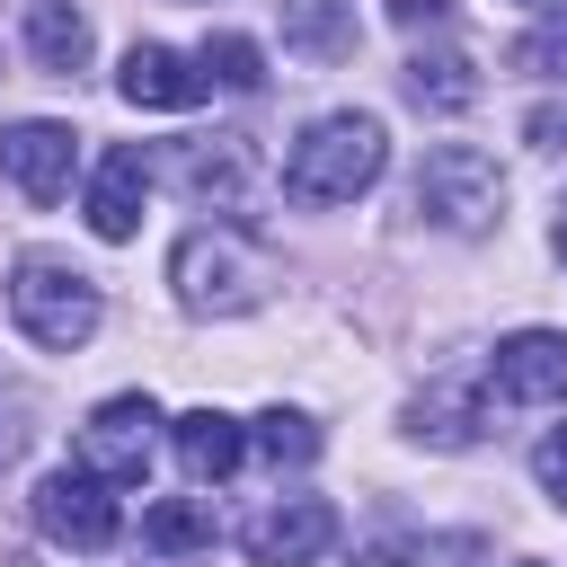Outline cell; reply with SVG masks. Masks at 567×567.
I'll return each instance as SVG.
<instances>
[{
    "mask_svg": "<svg viewBox=\"0 0 567 567\" xmlns=\"http://www.w3.org/2000/svg\"><path fill=\"white\" fill-rule=\"evenodd\" d=\"M168 284H177V301L195 319H239V310H257L275 292V257L239 221H204V230H186L168 248Z\"/></svg>",
    "mask_w": 567,
    "mask_h": 567,
    "instance_id": "cell-1",
    "label": "cell"
},
{
    "mask_svg": "<svg viewBox=\"0 0 567 567\" xmlns=\"http://www.w3.org/2000/svg\"><path fill=\"white\" fill-rule=\"evenodd\" d=\"M381 168H390L381 115H319V124L292 142V159H284V195H292V204H354Z\"/></svg>",
    "mask_w": 567,
    "mask_h": 567,
    "instance_id": "cell-2",
    "label": "cell"
},
{
    "mask_svg": "<svg viewBox=\"0 0 567 567\" xmlns=\"http://www.w3.org/2000/svg\"><path fill=\"white\" fill-rule=\"evenodd\" d=\"M9 319H18L44 354H71V346L97 337L106 301H97V284H89L80 266H62V257H18V266H9Z\"/></svg>",
    "mask_w": 567,
    "mask_h": 567,
    "instance_id": "cell-3",
    "label": "cell"
},
{
    "mask_svg": "<svg viewBox=\"0 0 567 567\" xmlns=\"http://www.w3.org/2000/svg\"><path fill=\"white\" fill-rule=\"evenodd\" d=\"M416 213L434 221V230H487L496 213H505V177H496V159L478 151V142H443V151H425V168H416Z\"/></svg>",
    "mask_w": 567,
    "mask_h": 567,
    "instance_id": "cell-4",
    "label": "cell"
},
{
    "mask_svg": "<svg viewBox=\"0 0 567 567\" xmlns=\"http://www.w3.org/2000/svg\"><path fill=\"white\" fill-rule=\"evenodd\" d=\"M35 523H44V540H62V549H106V540L124 532L115 478H97V470H53V478H35Z\"/></svg>",
    "mask_w": 567,
    "mask_h": 567,
    "instance_id": "cell-5",
    "label": "cell"
},
{
    "mask_svg": "<svg viewBox=\"0 0 567 567\" xmlns=\"http://www.w3.org/2000/svg\"><path fill=\"white\" fill-rule=\"evenodd\" d=\"M151 443H159V408L124 390V399L89 408V425H80V470H97V478L133 487V478L151 470Z\"/></svg>",
    "mask_w": 567,
    "mask_h": 567,
    "instance_id": "cell-6",
    "label": "cell"
},
{
    "mask_svg": "<svg viewBox=\"0 0 567 567\" xmlns=\"http://www.w3.org/2000/svg\"><path fill=\"white\" fill-rule=\"evenodd\" d=\"M71 168H80V133L53 124V115H27L0 133V177L27 195V204H62L71 195Z\"/></svg>",
    "mask_w": 567,
    "mask_h": 567,
    "instance_id": "cell-7",
    "label": "cell"
},
{
    "mask_svg": "<svg viewBox=\"0 0 567 567\" xmlns=\"http://www.w3.org/2000/svg\"><path fill=\"white\" fill-rule=\"evenodd\" d=\"M328 540H337V505H328V496H275V505L248 514V532H239V549H248L257 567H310Z\"/></svg>",
    "mask_w": 567,
    "mask_h": 567,
    "instance_id": "cell-8",
    "label": "cell"
},
{
    "mask_svg": "<svg viewBox=\"0 0 567 567\" xmlns=\"http://www.w3.org/2000/svg\"><path fill=\"white\" fill-rule=\"evenodd\" d=\"M496 399L514 408H558L567 399V337L558 328H523L496 346Z\"/></svg>",
    "mask_w": 567,
    "mask_h": 567,
    "instance_id": "cell-9",
    "label": "cell"
},
{
    "mask_svg": "<svg viewBox=\"0 0 567 567\" xmlns=\"http://www.w3.org/2000/svg\"><path fill=\"white\" fill-rule=\"evenodd\" d=\"M142 195H151V159H142L133 142L106 151L97 177H89V230H97V239H133V230H142Z\"/></svg>",
    "mask_w": 567,
    "mask_h": 567,
    "instance_id": "cell-10",
    "label": "cell"
},
{
    "mask_svg": "<svg viewBox=\"0 0 567 567\" xmlns=\"http://www.w3.org/2000/svg\"><path fill=\"white\" fill-rule=\"evenodd\" d=\"M115 89H124L133 106H195V97L213 89V71L186 62V53H168V44H133L124 71H115Z\"/></svg>",
    "mask_w": 567,
    "mask_h": 567,
    "instance_id": "cell-11",
    "label": "cell"
},
{
    "mask_svg": "<svg viewBox=\"0 0 567 567\" xmlns=\"http://www.w3.org/2000/svg\"><path fill=\"white\" fill-rule=\"evenodd\" d=\"M239 452H248L239 416H221V408H186V416H177V461H186V478H230Z\"/></svg>",
    "mask_w": 567,
    "mask_h": 567,
    "instance_id": "cell-12",
    "label": "cell"
},
{
    "mask_svg": "<svg viewBox=\"0 0 567 567\" xmlns=\"http://www.w3.org/2000/svg\"><path fill=\"white\" fill-rule=\"evenodd\" d=\"M27 53H35L53 80H71V71L89 62V18H80L71 0H27Z\"/></svg>",
    "mask_w": 567,
    "mask_h": 567,
    "instance_id": "cell-13",
    "label": "cell"
},
{
    "mask_svg": "<svg viewBox=\"0 0 567 567\" xmlns=\"http://www.w3.org/2000/svg\"><path fill=\"white\" fill-rule=\"evenodd\" d=\"M177 177H186V195H195V204L213 195V213H230V204L248 195V142H239V133H213V142H195V151H186V168H177Z\"/></svg>",
    "mask_w": 567,
    "mask_h": 567,
    "instance_id": "cell-14",
    "label": "cell"
},
{
    "mask_svg": "<svg viewBox=\"0 0 567 567\" xmlns=\"http://www.w3.org/2000/svg\"><path fill=\"white\" fill-rule=\"evenodd\" d=\"M284 44L310 62H346L354 53V9L346 0H284Z\"/></svg>",
    "mask_w": 567,
    "mask_h": 567,
    "instance_id": "cell-15",
    "label": "cell"
},
{
    "mask_svg": "<svg viewBox=\"0 0 567 567\" xmlns=\"http://www.w3.org/2000/svg\"><path fill=\"white\" fill-rule=\"evenodd\" d=\"M408 97L434 106V115L478 106V71H470V53H416V62H408Z\"/></svg>",
    "mask_w": 567,
    "mask_h": 567,
    "instance_id": "cell-16",
    "label": "cell"
},
{
    "mask_svg": "<svg viewBox=\"0 0 567 567\" xmlns=\"http://www.w3.org/2000/svg\"><path fill=\"white\" fill-rule=\"evenodd\" d=\"M142 540H151L159 558H186V549H213V514H204L195 496H159V505L142 514Z\"/></svg>",
    "mask_w": 567,
    "mask_h": 567,
    "instance_id": "cell-17",
    "label": "cell"
},
{
    "mask_svg": "<svg viewBox=\"0 0 567 567\" xmlns=\"http://www.w3.org/2000/svg\"><path fill=\"white\" fill-rule=\"evenodd\" d=\"M408 434H416V443L461 452V443H478V408H470L461 390H434V399H416V408H408Z\"/></svg>",
    "mask_w": 567,
    "mask_h": 567,
    "instance_id": "cell-18",
    "label": "cell"
},
{
    "mask_svg": "<svg viewBox=\"0 0 567 567\" xmlns=\"http://www.w3.org/2000/svg\"><path fill=\"white\" fill-rule=\"evenodd\" d=\"M195 62L213 71V89H239V97H248V89H266V53H257L248 35H204V53H195Z\"/></svg>",
    "mask_w": 567,
    "mask_h": 567,
    "instance_id": "cell-19",
    "label": "cell"
},
{
    "mask_svg": "<svg viewBox=\"0 0 567 567\" xmlns=\"http://www.w3.org/2000/svg\"><path fill=\"white\" fill-rule=\"evenodd\" d=\"M257 443H266L275 461H310V452H319V425H310L301 408H266V416H257Z\"/></svg>",
    "mask_w": 567,
    "mask_h": 567,
    "instance_id": "cell-20",
    "label": "cell"
},
{
    "mask_svg": "<svg viewBox=\"0 0 567 567\" xmlns=\"http://www.w3.org/2000/svg\"><path fill=\"white\" fill-rule=\"evenodd\" d=\"M514 71H532V80H558V89H567V27H532V35L514 44Z\"/></svg>",
    "mask_w": 567,
    "mask_h": 567,
    "instance_id": "cell-21",
    "label": "cell"
},
{
    "mask_svg": "<svg viewBox=\"0 0 567 567\" xmlns=\"http://www.w3.org/2000/svg\"><path fill=\"white\" fill-rule=\"evenodd\" d=\"M532 470H540V487H549V496L567 505V425H558V434H540V452H532Z\"/></svg>",
    "mask_w": 567,
    "mask_h": 567,
    "instance_id": "cell-22",
    "label": "cell"
},
{
    "mask_svg": "<svg viewBox=\"0 0 567 567\" xmlns=\"http://www.w3.org/2000/svg\"><path fill=\"white\" fill-rule=\"evenodd\" d=\"M523 133H532L540 151H567V106H532V115H523Z\"/></svg>",
    "mask_w": 567,
    "mask_h": 567,
    "instance_id": "cell-23",
    "label": "cell"
},
{
    "mask_svg": "<svg viewBox=\"0 0 567 567\" xmlns=\"http://www.w3.org/2000/svg\"><path fill=\"white\" fill-rule=\"evenodd\" d=\"M390 18H399V27H443L452 0H390Z\"/></svg>",
    "mask_w": 567,
    "mask_h": 567,
    "instance_id": "cell-24",
    "label": "cell"
},
{
    "mask_svg": "<svg viewBox=\"0 0 567 567\" xmlns=\"http://www.w3.org/2000/svg\"><path fill=\"white\" fill-rule=\"evenodd\" d=\"M363 567H408V549H399V540H372V549H363Z\"/></svg>",
    "mask_w": 567,
    "mask_h": 567,
    "instance_id": "cell-25",
    "label": "cell"
},
{
    "mask_svg": "<svg viewBox=\"0 0 567 567\" xmlns=\"http://www.w3.org/2000/svg\"><path fill=\"white\" fill-rule=\"evenodd\" d=\"M549 248L567 257V195H558V221H549Z\"/></svg>",
    "mask_w": 567,
    "mask_h": 567,
    "instance_id": "cell-26",
    "label": "cell"
},
{
    "mask_svg": "<svg viewBox=\"0 0 567 567\" xmlns=\"http://www.w3.org/2000/svg\"><path fill=\"white\" fill-rule=\"evenodd\" d=\"M9 452H18V425H9V408H0V461H9Z\"/></svg>",
    "mask_w": 567,
    "mask_h": 567,
    "instance_id": "cell-27",
    "label": "cell"
},
{
    "mask_svg": "<svg viewBox=\"0 0 567 567\" xmlns=\"http://www.w3.org/2000/svg\"><path fill=\"white\" fill-rule=\"evenodd\" d=\"M532 9H567V0H532Z\"/></svg>",
    "mask_w": 567,
    "mask_h": 567,
    "instance_id": "cell-28",
    "label": "cell"
}]
</instances>
